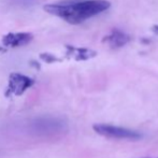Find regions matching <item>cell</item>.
Instances as JSON below:
<instances>
[{"instance_id":"cell-10","label":"cell","mask_w":158,"mask_h":158,"mask_svg":"<svg viewBox=\"0 0 158 158\" xmlns=\"http://www.w3.org/2000/svg\"><path fill=\"white\" fill-rule=\"evenodd\" d=\"M152 31L155 33V35H158V25H154L152 27Z\"/></svg>"},{"instance_id":"cell-7","label":"cell","mask_w":158,"mask_h":158,"mask_svg":"<svg viewBox=\"0 0 158 158\" xmlns=\"http://www.w3.org/2000/svg\"><path fill=\"white\" fill-rule=\"evenodd\" d=\"M67 56L72 57L75 60H87L97 55L95 51L85 48H75L72 45H67Z\"/></svg>"},{"instance_id":"cell-11","label":"cell","mask_w":158,"mask_h":158,"mask_svg":"<svg viewBox=\"0 0 158 158\" xmlns=\"http://www.w3.org/2000/svg\"><path fill=\"white\" fill-rule=\"evenodd\" d=\"M144 158H148V157H144ZM157 158H158V157H157Z\"/></svg>"},{"instance_id":"cell-2","label":"cell","mask_w":158,"mask_h":158,"mask_svg":"<svg viewBox=\"0 0 158 158\" xmlns=\"http://www.w3.org/2000/svg\"><path fill=\"white\" fill-rule=\"evenodd\" d=\"M30 130L39 135H56L66 130V123L56 117H39L30 123Z\"/></svg>"},{"instance_id":"cell-5","label":"cell","mask_w":158,"mask_h":158,"mask_svg":"<svg viewBox=\"0 0 158 158\" xmlns=\"http://www.w3.org/2000/svg\"><path fill=\"white\" fill-rule=\"evenodd\" d=\"M33 35L29 32H9L2 37V45L6 48H19L32 41Z\"/></svg>"},{"instance_id":"cell-1","label":"cell","mask_w":158,"mask_h":158,"mask_svg":"<svg viewBox=\"0 0 158 158\" xmlns=\"http://www.w3.org/2000/svg\"><path fill=\"white\" fill-rule=\"evenodd\" d=\"M111 3L106 0H74L44 6L45 12L53 14L67 23L77 25L106 11Z\"/></svg>"},{"instance_id":"cell-4","label":"cell","mask_w":158,"mask_h":158,"mask_svg":"<svg viewBox=\"0 0 158 158\" xmlns=\"http://www.w3.org/2000/svg\"><path fill=\"white\" fill-rule=\"evenodd\" d=\"M33 80L22 73H12L9 77L8 95H22L33 85Z\"/></svg>"},{"instance_id":"cell-3","label":"cell","mask_w":158,"mask_h":158,"mask_svg":"<svg viewBox=\"0 0 158 158\" xmlns=\"http://www.w3.org/2000/svg\"><path fill=\"white\" fill-rule=\"evenodd\" d=\"M94 130L98 135H103L111 139L121 140H138L142 138V135L135 130L123 128V127L109 125V124H96L93 126Z\"/></svg>"},{"instance_id":"cell-9","label":"cell","mask_w":158,"mask_h":158,"mask_svg":"<svg viewBox=\"0 0 158 158\" xmlns=\"http://www.w3.org/2000/svg\"><path fill=\"white\" fill-rule=\"evenodd\" d=\"M40 58H41L42 60L45 61V63H48V64L56 63V61L59 60L56 56H54L53 54H50V53H43V54L40 55Z\"/></svg>"},{"instance_id":"cell-6","label":"cell","mask_w":158,"mask_h":158,"mask_svg":"<svg viewBox=\"0 0 158 158\" xmlns=\"http://www.w3.org/2000/svg\"><path fill=\"white\" fill-rule=\"evenodd\" d=\"M131 38L128 33L122 31L119 29H114L111 31L110 35L103 38V42L106 43L111 48H121L130 42Z\"/></svg>"},{"instance_id":"cell-8","label":"cell","mask_w":158,"mask_h":158,"mask_svg":"<svg viewBox=\"0 0 158 158\" xmlns=\"http://www.w3.org/2000/svg\"><path fill=\"white\" fill-rule=\"evenodd\" d=\"M39 0H10V3L21 9H28L35 6Z\"/></svg>"}]
</instances>
